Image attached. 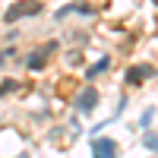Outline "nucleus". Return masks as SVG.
Wrapping results in <instances>:
<instances>
[{
	"mask_svg": "<svg viewBox=\"0 0 158 158\" xmlns=\"http://www.w3.org/2000/svg\"><path fill=\"white\" fill-rule=\"evenodd\" d=\"M95 104H98V92L92 89V85H85L82 92H79V98H76V111L89 114V111H95Z\"/></svg>",
	"mask_w": 158,
	"mask_h": 158,
	"instance_id": "1",
	"label": "nucleus"
},
{
	"mask_svg": "<svg viewBox=\"0 0 158 158\" xmlns=\"http://www.w3.org/2000/svg\"><path fill=\"white\" fill-rule=\"evenodd\" d=\"M38 10H41V3H16V6L6 10V22H16V19H22V16H35Z\"/></svg>",
	"mask_w": 158,
	"mask_h": 158,
	"instance_id": "2",
	"label": "nucleus"
},
{
	"mask_svg": "<svg viewBox=\"0 0 158 158\" xmlns=\"http://www.w3.org/2000/svg\"><path fill=\"white\" fill-rule=\"evenodd\" d=\"M92 155L95 158H117V142L114 139H95L92 142Z\"/></svg>",
	"mask_w": 158,
	"mask_h": 158,
	"instance_id": "3",
	"label": "nucleus"
},
{
	"mask_svg": "<svg viewBox=\"0 0 158 158\" xmlns=\"http://www.w3.org/2000/svg\"><path fill=\"white\" fill-rule=\"evenodd\" d=\"M149 76H155V70L146 67V63H139V67H130V70H127V82H130V85H139V82H146Z\"/></svg>",
	"mask_w": 158,
	"mask_h": 158,
	"instance_id": "4",
	"label": "nucleus"
},
{
	"mask_svg": "<svg viewBox=\"0 0 158 158\" xmlns=\"http://www.w3.org/2000/svg\"><path fill=\"white\" fill-rule=\"evenodd\" d=\"M51 51H54V44H44V48L32 51V57L25 60V63H29V70H41L44 63H48V54H51Z\"/></svg>",
	"mask_w": 158,
	"mask_h": 158,
	"instance_id": "5",
	"label": "nucleus"
},
{
	"mask_svg": "<svg viewBox=\"0 0 158 158\" xmlns=\"http://www.w3.org/2000/svg\"><path fill=\"white\" fill-rule=\"evenodd\" d=\"M108 67H111V60H108V57H101V60L95 63V67L89 70V79H92V76H98V73H104V70H108Z\"/></svg>",
	"mask_w": 158,
	"mask_h": 158,
	"instance_id": "6",
	"label": "nucleus"
},
{
	"mask_svg": "<svg viewBox=\"0 0 158 158\" xmlns=\"http://www.w3.org/2000/svg\"><path fill=\"white\" fill-rule=\"evenodd\" d=\"M146 146H149V149H155V152H158V136H155V133H146Z\"/></svg>",
	"mask_w": 158,
	"mask_h": 158,
	"instance_id": "7",
	"label": "nucleus"
}]
</instances>
